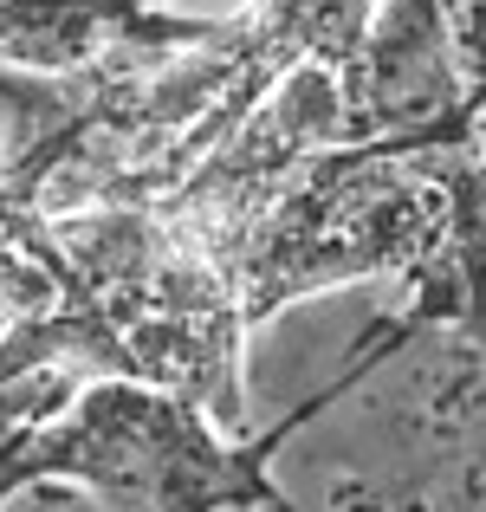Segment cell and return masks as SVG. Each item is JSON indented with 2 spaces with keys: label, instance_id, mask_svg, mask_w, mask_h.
Returning a JSON list of instances; mask_svg holds the SVG:
<instances>
[{
  "label": "cell",
  "instance_id": "3957f363",
  "mask_svg": "<svg viewBox=\"0 0 486 512\" xmlns=\"http://www.w3.org/2000/svg\"><path fill=\"white\" fill-rule=\"evenodd\" d=\"M247 7L253 0H0V72H162L221 39Z\"/></svg>",
  "mask_w": 486,
  "mask_h": 512
},
{
  "label": "cell",
  "instance_id": "7a4b0ae2",
  "mask_svg": "<svg viewBox=\"0 0 486 512\" xmlns=\"http://www.w3.org/2000/svg\"><path fill=\"white\" fill-rule=\"evenodd\" d=\"M486 98V0H376L344 65L350 143L428 137Z\"/></svg>",
  "mask_w": 486,
  "mask_h": 512
},
{
  "label": "cell",
  "instance_id": "6da1fadb",
  "mask_svg": "<svg viewBox=\"0 0 486 512\" xmlns=\"http://www.w3.org/2000/svg\"><path fill=\"white\" fill-rule=\"evenodd\" d=\"M441 227V195L396 143H337L292 175L240 247V312L266 325L292 299L363 273H409Z\"/></svg>",
  "mask_w": 486,
  "mask_h": 512
}]
</instances>
